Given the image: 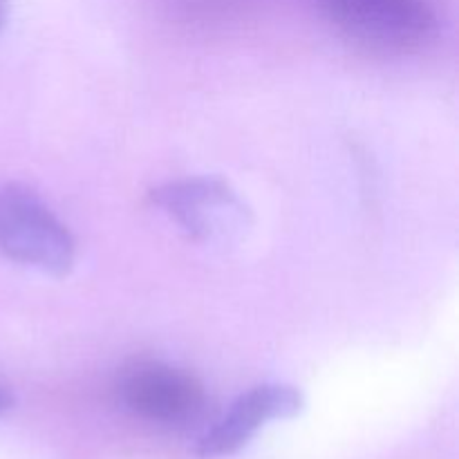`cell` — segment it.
Masks as SVG:
<instances>
[{
	"label": "cell",
	"mask_w": 459,
	"mask_h": 459,
	"mask_svg": "<svg viewBox=\"0 0 459 459\" xmlns=\"http://www.w3.org/2000/svg\"><path fill=\"white\" fill-rule=\"evenodd\" d=\"M119 394L130 412L157 424H186L200 415L206 402L195 377L155 361L139 363L126 372Z\"/></svg>",
	"instance_id": "5b68a950"
},
{
	"label": "cell",
	"mask_w": 459,
	"mask_h": 459,
	"mask_svg": "<svg viewBox=\"0 0 459 459\" xmlns=\"http://www.w3.org/2000/svg\"><path fill=\"white\" fill-rule=\"evenodd\" d=\"M305 399L300 390L285 384H264L247 390L231 403L224 417L215 421L195 444V457L224 459L240 453L269 421L300 415Z\"/></svg>",
	"instance_id": "277c9868"
},
{
	"label": "cell",
	"mask_w": 459,
	"mask_h": 459,
	"mask_svg": "<svg viewBox=\"0 0 459 459\" xmlns=\"http://www.w3.org/2000/svg\"><path fill=\"white\" fill-rule=\"evenodd\" d=\"M151 197L197 242H229L249 227V211L220 179H182Z\"/></svg>",
	"instance_id": "3957f363"
},
{
	"label": "cell",
	"mask_w": 459,
	"mask_h": 459,
	"mask_svg": "<svg viewBox=\"0 0 459 459\" xmlns=\"http://www.w3.org/2000/svg\"><path fill=\"white\" fill-rule=\"evenodd\" d=\"M321 7L336 30L377 49H417L437 30L429 0H321Z\"/></svg>",
	"instance_id": "7a4b0ae2"
},
{
	"label": "cell",
	"mask_w": 459,
	"mask_h": 459,
	"mask_svg": "<svg viewBox=\"0 0 459 459\" xmlns=\"http://www.w3.org/2000/svg\"><path fill=\"white\" fill-rule=\"evenodd\" d=\"M0 254L49 276H65L76 245L65 224L25 186L0 188Z\"/></svg>",
	"instance_id": "6da1fadb"
},
{
	"label": "cell",
	"mask_w": 459,
	"mask_h": 459,
	"mask_svg": "<svg viewBox=\"0 0 459 459\" xmlns=\"http://www.w3.org/2000/svg\"><path fill=\"white\" fill-rule=\"evenodd\" d=\"M12 408H13L12 393H9L7 388H3V385H0V417L7 415V412L12 411Z\"/></svg>",
	"instance_id": "8992f818"
},
{
	"label": "cell",
	"mask_w": 459,
	"mask_h": 459,
	"mask_svg": "<svg viewBox=\"0 0 459 459\" xmlns=\"http://www.w3.org/2000/svg\"><path fill=\"white\" fill-rule=\"evenodd\" d=\"M7 16H9V3L7 0H0V30H3L4 22H7Z\"/></svg>",
	"instance_id": "52a82bcc"
}]
</instances>
